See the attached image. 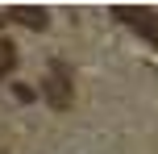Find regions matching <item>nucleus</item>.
<instances>
[{"instance_id":"nucleus-1","label":"nucleus","mask_w":158,"mask_h":154,"mask_svg":"<svg viewBox=\"0 0 158 154\" xmlns=\"http://www.w3.org/2000/svg\"><path fill=\"white\" fill-rule=\"evenodd\" d=\"M42 96L50 100V108H71V100H75V92H71V71H67V63H50V71H46V83H42Z\"/></svg>"},{"instance_id":"nucleus-2","label":"nucleus","mask_w":158,"mask_h":154,"mask_svg":"<svg viewBox=\"0 0 158 154\" xmlns=\"http://www.w3.org/2000/svg\"><path fill=\"white\" fill-rule=\"evenodd\" d=\"M112 17L125 21V25H133L150 46H158V13H150V8H112Z\"/></svg>"},{"instance_id":"nucleus-3","label":"nucleus","mask_w":158,"mask_h":154,"mask_svg":"<svg viewBox=\"0 0 158 154\" xmlns=\"http://www.w3.org/2000/svg\"><path fill=\"white\" fill-rule=\"evenodd\" d=\"M4 17H13V21H21V25H29V29H42V25L50 21V17H46V8H8Z\"/></svg>"},{"instance_id":"nucleus-4","label":"nucleus","mask_w":158,"mask_h":154,"mask_svg":"<svg viewBox=\"0 0 158 154\" xmlns=\"http://www.w3.org/2000/svg\"><path fill=\"white\" fill-rule=\"evenodd\" d=\"M13 63H17V46L8 38H0V79H4V71H13Z\"/></svg>"},{"instance_id":"nucleus-5","label":"nucleus","mask_w":158,"mask_h":154,"mask_svg":"<svg viewBox=\"0 0 158 154\" xmlns=\"http://www.w3.org/2000/svg\"><path fill=\"white\" fill-rule=\"evenodd\" d=\"M13 92H17V100H33V88H25V83H17Z\"/></svg>"},{"instance_id":"nucleus-6","label":"nucleus","mask_w":158,"mask_h":154,"mask_svg":"<svg viewBox=\"0 0 158 154\" xmlns=\"http://www.w3.org/2000/svg\"><path fill=\"white\" fill-rule=\"evenodd\" d=\"M0 25H4V13H0Z\"/></svg>"}]
</instances>
